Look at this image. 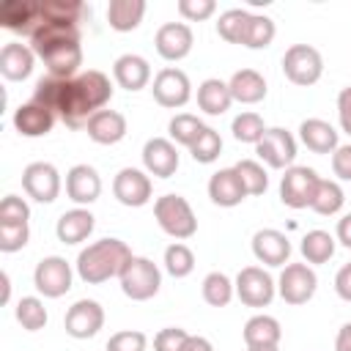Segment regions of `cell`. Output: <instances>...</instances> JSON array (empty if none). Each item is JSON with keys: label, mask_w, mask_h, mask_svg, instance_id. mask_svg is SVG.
I'll list each match as a JSON object with an SVG mask.
<instances>
[{"label": "cell", "mask_w": 351, "mask_h": 351, "mask_svg": "<svg viewBox=\"0 0 351 351\" xmlns=\"http://www.w3.org/2000/svg\"><path fill=\"white\" fill-rule=\"evenodd\" d=\"M110 99H112L110 77L96 69H88L71 80H60V77H49V74L41 77L36 82L30 101L47 107L66 126L80 129V126H88V121L99 110H104Z\"/></svg>", "instance_id": "cell-1"}, {"label": "cell", "mask_w": 351, "mask_h": 351, "mask_svg": "<svg viewBox=\"0 0 351 351\" xmlns=\"http://www.w3.org/2000/svg\"><path fill=\"white\" fill-rule=\"evenodd\" d=\"M30 49L44 60L49 77L71 80L82 66V47H80V27L69 22L41 19L30 36Z\"/></svg>", "instance_id": "cell-2"}, {"label": "cell", "mask_w": 351, "mask_h": 351, "mask_svg": "<svg viewBox=\"0 0 351 351\" xmlns=\"http://www.w3.org/2000/svg\"><path fill=\"white\" fill-rule=\"evenodd\" d=\"M129 258H132V250L126 247V241L99 239L77 255V274L82 282L99 285V282H107L110 277H121Z\"/></svg>", "instance_id": "cell-3"}, {"label": "cell", "mask_w": 351, "mask_h": 351, "mask_svg": "<svg viewBox=\"0 0 351 351\" xmlns=\"http://www.w3.org/2000/svg\"><path fill=\"white\" fill-rule=\"evenodd\" d=\"M154 217H156L159 228L178 241L192 239L197 233V217H195L192 206L186 203V197H181V195H162L154 203Z\"/></svg>", "instance_id": "cell-4"}, {"label": "cell", "mask_w": 351, "mask_h": 351, "mask_svg": "<svg viewBox=\"0 0 351 351\" xmlns=\"http://www.w3.org/2000/svg\"><path fill=\"white\" fill-rule=\"evenodd\" d=\"M118 280H121V291L132 302H145V299L156 296V291L162 285V274H159L156 263L148 258H137V255L129 258V263L123 266Z\"/></svg>", "instance_id": "cell-5"}, {"label": "cell", "mask_w": 351, "mask_h": 351, "mask_svg": "<svg viewBox=\"0 0 351 351\" xmlns=\"http://www.w3.org/2000/svg\"><path fill=\"white\" fill-rule=\"evenodd\" d=\"M282 74L293 85H302V88L315 85L321 80V74H324V58L310 44H293L282 55Z\"/></svg>", "instance_id": "cell-6"}, {"label": "cell", "mask_w": 351, "mask_h": 351, "mask_svg": "<svg viewBox=\"0 0 351 351\" xmlns=\"http://www.w3.org/2000/svg\"><path fill=\"white\" fill-rule=\"evenodd\" d=\"M318 173L313 167H302V165H291L285 170V176L280 178V200L288 208H310L315 189H318Z\"/></svg>", "instance_id": "cell-7"}, {"label": "cell", "mask_w": 351, "mask_h": 351, "mask_svg": "<svg viewBox=\"0 0 351 351\" xmlns=\"http://www.w3.org/2000/svg\"><path fill=\"white\" fill-rule=\"evenodd\" d=\"M33 285L47 299H58V296L71 291V266L60 255L41 258L36 263V271H33Z\"/></svg>", "instance_id": "cell-8"}, {"label": "cell", "mask_w": 351, "mask_h": 351, "mask_svg": "<svg viewBox=\"0 0 351 351\" xmlns=\"http://www.w3.org/2000/svg\"><path fill=\"white\" fill-rule=\"evenodd\" d=\"M315 288H318V277L307 263H288L277 282V291L288 304H307Z\"/></svg>", "instance_id": "cell-9"}, {"label": "cell", "mask_w": 351, "mask_h": 351, "mask_svg": "<svg viewBox=\"0 0 351 351\" xmlns=\"http://www.w3.org/2000/svg\"><path fill=\"white\" fill-rule=\"evenodd\" d=\"M255 154L274 170H288L293 165L296 156V140L288 129L282 126H271L266 129V134L261 137V143L255 145Z\"/></svg>", "instance_id": "cell-10"}, {"label": "cell", "mask_w": 351, "mask_h": 351, "mask_svg": "<svg viewBox=\"0 0 351 351\" xmlns=\"http://www.w3.org/2000/svg\"><path fill=\"white\" fill-rule=\"evenodd\" d=\"M274 280L261 266H244L236 277V296L247 307H266L274 299Z\"/></svg>", "instance_id": "cell-11"}, {"label": "cell", "mask_w": 351, "mask_h": 351, "mask_svg": "<svg viewBox=\"0 0 351 351\" xmlns=\"http://www.w3.org/2000/svg\"><path fill=\"white\" fill-rule=\"evenodd\" d=\"M22 189L38 203H52L60 195V173L49 162H30L22 173Z\"/></svg>", "instance_id": "cell-12"}, {"label": "cell", "mask_w": 351, "mask_h": 351, "mask_svg": "<svg viewBox=\"0 0 351 351\" xmlns=\"http://www.w3.org/2000/svg\"><path fill=\"white\" fill-rule=\"evenodd\" d=\"M154 99L156 104L167 107V110H176V107H184L192 96V85H189V77L181 71V69H162L156 77H154Z\"/></svg>", "instance_id": "cell-13"}, {"label": "cell", "mask_w": 351, "mask_h": 351, "mask_svg": "<svg viewBox=\"0 0 351 351\" xmlns=\"http://www.w3.org/2000/svg\"><path fill=\"white\" fill-rule=\"evenodd\" d=\"M63 326H66V332L71 337L88 340L104 326V310H101V304L96 299H80L66 310Z\"/></svg>", "instance_id": "cell-14"}, {"label": "cell", "mask_w": 351, "mask_h": 351, "mask_svg": "<svg viewBox=\"0 0 351 351\" xmlns=\"http://www.w3.org/2000/svg\"><path fill=\"white\" fill-rule=\"evenodd\" d=\"M112 195L121 206L140 208L151 200V178L137 167H123L112 181Z\"/></svg>", "instance_id": "cell-15"}, {"label": "cell", "mask_w": 351, "mask_h": 351, "mask_svg": "<svg viewBox=\"0 0 351 351\" xmlns=\"http://www.w3.org/2000/svg\"><path fill=\"white\" fill-rule=\"evenodd\" d=\"M154 44H156V52L165 58V60H181L192 52V44H195V36H192V27L184 25V22H165L156 36H154Z\"/></svg>", "instance_id": "cell-16"}, {"label": "cell", "mask_w": 351, "mask_h": 351, "mask_svg": "<svg viewBox=\"0 0 351 351\" xmlns=\"http://www.w3.org/2000/svg\"><path fill=\"white\" fill-rule=\"evenodd\" d=\"M143 165L156 178H170L178 170V151L165 137H151L143 145Z\"/></svg>", "instance_id": "cell-17"}, {"label": "cell", "mask_w": 351, "mask_h": 351, "mask_svg": "<svg viewBox=\"0 0 351 351\" xmlns=\"http://www.w3.org/2000/svg\"><path fill=\"white\" fill-rule=\"evenodd\" d=\"M66 195L77 206H90L101 195V178L90 165H74L66 173Z\"/></svg>", "instance_id": "cell-18"}, {"label": "cell", "mask_w": 351, "mask_h": 351, "mask_svg": "<svg viewBox=\"0 0 351 351\" xmlns=\"http://www.w3.org/2000/svg\"><path fill=\"white\" fill-rule=\"evenodd\" d=\"M252 255L266 266H282V263H288L291 241L285 233H280L274 228H263L252 236Z\"/></svg>", "instance_id": "cell-19"}, {"label": "cell", "mask_w": 351, "mask_h": 351, "mask_svg": "<svg viewBox=\"0 0 351 351\" xmlns=\"http://www.w3.org/2000/svg\"><path fill=\"white\" fill-rule=\"evenodd\" d=\"M208 197L222 206V208H233L239 206L244 197H247V189L236 173V167H225V170H217L211 178H208Z\"/></svg>", "instance_id": "cell-20"}, {"label": "cell", "mask_w": 351, "mask_h": 351, "mask_svg": "<svg viewBox=\"0 0 351 351\" xmlns=\"http://www.w3.org/2000/svg\"><path fill=\"white\" fill-rule=\"evenodd\" d=\"M33 63H36V52L27 47V44H19V41H11L0 49V74L11 82H22L30 77L33 71Z\"/></svg>", "instance_id": "cell-21"}, {"label": "cell", "mask_w": 351, "mask_h": 351, "mask_svg": "<svg viewBox=\"0 0 351 351\" xmlns=\"http://www.w3.org/2000/svg\"><path fill=\"white\" fill-rule=\"evenodd\" d=\"M112 77L123 90H143L151 82V66L145 58L126 52L112 63Z\"/></svg>", "instance_id": "cell-22"}, {"label": "cell", "mask_w": 351, "mask_h": 351, "mask_svg": "<svg viewBox=\"0 0 351 351\" xmlns=\"http://www.w3.org/2000/svg\"><path fill=\"white\" fill-rule=\"evenodd\" d=\"M52 126H55V115L36 101H27L14 110V129L22 137H44L47 132H52Z\"/></svg>", "instance_id": "cell-23"}, {"label": "cell", "mask_w": 351, "mask_h": 351, "mask_svg": "<svg viewBox=\"0 0 351 351\" xmlns=\"http://www.w3.org/2000/svg\"><path fill=\"white\" fill-rule=\"evenodd\" d=\"M85 132L99 145H115V143H121L126 137V118L121 112H115V110H99L88 121Z\"/></svg>", "instance_id": "cell-24"}, {"label": "cell", "mask_w": 351, "mask_h": 351, "mask_svg": "<svg viewBox=\"0 0 351 351\" xmlns=\"http://www.w3.org/2000/svg\"><path fill=\"white\" fill-rule=\"evenodd\" d=\"M299 137L302 143L313 151V154H335L337 151V132L332 123L321 121V118H307L299 126Z\"/></svg>", "instance_id": "cell-25"}, {"label": "cell", "mask_w": 351, "mask_h": 351, "mask_svg": "<svg viewBox=\"0 0 351 351\" xmlns=\"http://www.w3.org/2000/svg\"><path fill=\"white\" fill-rule=\"evenodd\" d=\"M93 225L96 222H93V214L88 208H71V211L60 214L55 233L63 244H80L93 233Z\"/></svg>", "instance_id": "cell-26"}, {"label": "cell", "mask_w": 351, "mask_h": 351, "mask_svg": "<svg viewBox=\"0 0 351 351\" xmlns=\"http://www.w3.org/2000/svg\"><path fill=\"white\" fill-rule=\"evenodd\" d=\"M38 19V3H25V0H8L0 8V22L8 30H16L22 36H33Z\"/></svg>", "instance_id": "cell-27"}, {"label": "cell", "mask_w": 351, "mask_h": 351, "mask_svg": "<svg viewBox=\"0 0 351 351\" xmlns=\"http://www.w3.org/2000/svg\"><path fill=\"white\" fill-rule=\"evenodd\" d=\"M228 88H230L233 101H241V104H258V101H263V96H266V80H263L255 69H241V71H236V74L230 77Z\"/></svg>", "instance_id": "cell-28"}, {"label": "cell", "mask_w": 351, "mask_h": 351, "mask_svg": "<svg viewBox=\"0 0 351 351\" xmlns=\"http://www.w3.org/2000/svg\"><path fill=\"white\" fill-rule=\"evenodd\" d=\"M230 104H233V96H230L228 82L211 77V80H203L197 85V107L206 115H222Z\"/></svg>", "instance_id": "cell-29"}, {"label": "cell", "mask_w": 351, "mask_h": 351, "mask_svg": "<svg viewBox=\"0 0 351 351\" xmlns=\"http://www.w3.org/2000/svg\"><path fill=\"white\" fill-rule=\"evenodd\" d=\"M145 3L143 0H110L107 5V22L118 33H129L143 22Z\"/></svg>", "instance_id": "cell-30"}, {"label": "cell", "mask_w": 351, "mask_h": 351, "mask_svg": "<svg viewBox=\"0 0 351 351\" xmlns=\"http://www.w3.org/2000/svg\"><path fill=\"white\" fill-rule=\"evenodd\" d=\"M280 337H282L280 321L271 318V315H252L244 324V343H247V348H252V346H280Z\"/></svg>", "instance_id": "cell-31"}, {"label": "cell", "mask_w": 351, "mask_h": 351, "mask_svg": "<svg viewBox=\"0 0 351 351\" xmlns=\"http://www.w3.org/2000/svg\"><path fill=\"white\" fill-rule=\"evenodd\" d=\"M38 16L52 19V22L80 25V19L85 16V5L80 0H41L38 3Z\"/></svg>", "instance_id": "cell-32"}, {"label": "cell", "mask_w": 351, "mask_h": 351, "mask_svg": "<svg viewBox=\"0 0 351 351\" xmlns=\"http://www.w3.org/2000/svg\"><path fill=\"white\" fill-rule=\"evenodd\" d=\"M274 33H277L274 19H269L263 14H250L244 36H241V44L247 49H263V47H269L274 41Z\"/></svg>", "instance_id": "cell-33"}, {"label": "cell", "mask_w": 351, "mask_h": 351, "mask_svg": "<svg viewBox=\"0 0 351 351\" xmlns=\"http://www.w3.org/2000/svg\"><path fill=\"white\" fill-rule=\"evenodd\" d=\"M343 203H346V195H343L340 184H337V181H326V178H321L310 208H313L315 214H321V217H332V214H337V211L343 208Z\"/></svg>", "instance_id": "cell-34"}, {"label": "cell", "mask_w": 351, "mask_h": 351, "mask_svg": "<svg viewBox=\"0 0 351 351\" xmlns=\"http://www.w3.org/2000/svg\"><path fill=\"white\" fill-rule=\"evenodd\" d=\"M302 255L307 263H326L335 255V236L326 230H310L302 239Z\"/></svg>", "instance_id": "cell-35"}, {"label": "cell", "mask_w": 351, "mask_h": 351, "mask_svg": "<svg viewBox=\"0 0 351 351\" xmlns=\"http://www.w3.org/2000/svg\"><path fill=\"white\" fill-rule=\"evenodd\" d=\"M167 129H170V137H173L176 143L192 148V143L203 134L206 123H203L197 115H192V112H178V115L170 118V126H167Z\"/></svg>", "instance_id": "cell-36"}, {"label": "cell", "mask_w": 351, "mask_h": 351, "mask_svg": "<svg viewBox=\"0 0 351 351\" xmlns=\"http://www.w3.org/2000/svg\"><path fill=\"white\" fill-rule=\"evenodd\" d=\"M233 291H236V285L222 271H208L203 280V299L211 307H225L233 299Z\"/></svg>", "instance_id": "cell-37"}, {"label": "cell", "mask_w": 351, "mask_h": 351, "mask_svg": "<svg viewBox=\"0 0 351 351\" xmlns=\"http://www.w3.org/2000/svg\"><path fill=\"white\" fill-rule=\"evenodd\" d=\"M230 132H233V137H236L239 143H252V145H258L261 137L266 134V123H263V118H261L258 112H239V115L233 118V123H230Z\"/></svg>", "instance_id": "cell-38"}, {"label": "cell", "mask_w": 351, "mask_h": 351, "mask_svg": "<svg viewBox=\"0 0 351 351\" xmlns=\"http://www.w3.org/2000/svg\"><path fill=\"white\" fill-rule=\"evenodd\" d=\"M247 19H250V11H244V8H228V11H222L219 14V22H217L219 38H225L228 44H241Z\"/></svg>", "instance_id": "cell-39"}, {"label": "cell", "mask_w": 351, "mask_h": 351, "mask_svg": "<svg viewBox=\"0 0 351 351\" xmlns=\"http://www.w3.org/2000/svg\"><path fill=\"white\" fill-rule=\"evenodd\" d=\"M165 269H167V274L176 277V280L192 274V269H195V252H192L186 244H181V241L170 244V247L165 250Z\"/></svg>", "instance_id": "cell-40"}, {"label": "cell", "mask_w": 351, "mask_h": 351, "mask_svg": "<svg viewBox=\"0 0 351 351\" xmlns=\"http://www.w3.org/2000/svg\"><path fill=\"white\" fill-rule=\"evenodd\" d=\"M16 321L22 324V329L27 332H38L47 326V310L44 302L38 296H22L16 304Z\"/></svg>", "instance_id": "cell-41"}, {"label": "cell", "mask_w": 351, "mask_h": 351, "mask_svg": "<svg viewBox=\"0 0 351 351\" xmlns=\"http://www.w3.org/2000/svg\"><path fill=\"white\" fill-rule=\"evenodd\" d=\"M236 173H239V178H241L247 195H263V192H266L269 176H266V170H263L261 162H255V159H241V162H236Z\"/></svg>", "instance_id": "cell-42"}, {"label": "cell", "mask_w": 351, "mask_h": 351, "mask_svg": "<svg viewBox=\"0 0 351 351\" xmlns=\"http://www.w3.org/2000/svg\"><path fill=\"white\" fill-rule=\"evenodd\" d=\"M189 154H192V159H195V162H200V165H211V162L222 154V137H219V132H217V129H211V126H206V129H203V134L192 143Z\"/></svg>", "instance_id": "cell-43"}, {"label": "cell", "mask_w": 351, "mask_h": 351, "mask_svg": "<svg viewBox=\"0 0 351 351\" xmlns=\"http://www.w3.org/2000/svg\"><path fill=\"white\" fill-rule=\"evenodd\" d=\"M30 208L19 195H5L0 203V225H27Z\"/></svg>", "instance_id": "cell-44"}, {"label": "cell", "mask_w": 351, "mask_h": 351, "mask_svg": "<svg viewBox=\"0 0 351 351\" xmlns=\"http://www.w3.org/2000/svg\"><path fill=\"white\" fill-rule=\"evenodd\" d=\"M148 346V337L137 329H123V332H115L110 340H107V351H145Z\"/></svg>", "instance_id": "cell-45"}, {"label": "cell", "mask_w": 351, "mask_h": 351, "mask_svg": "<svg viewBox=\"0 0 351 351\" xmlns=\"http://www.w3.org/2000/svg\"><path fill=\"white\" fill-rule=\"evenodd\" d=\"M30 228L27 225H0V252H16L27 244Z\"/></svg>", "instance_id": "cell-46"}, {"label": "cell", "mask_w": 351, "mask_h": 351, "mask_svg": "<svg viewBox=\"0 0 351 351\" xmlns=\"http://www.w3.org/2000/svg\"><path fill=\"white\" fill-rule=\"evenodd\" d=\"M186 337H189L186 329H181V326H165L154 337V351H181L184 343H186Z\"/></svg>", "instance_id": "cell-47"}, {"label": "cell", "mask_w": 351, "mask_h": 351, "mask_svg": "<svg viewBox=\"0 0 351 351\" xmlns=\"http://www.w3.org/2000/svg\"><path fill=\"white\" fill-rule=\"evenodd\" d=\"M217 11L214 0H178V14L189 22H203Z\"/></svg>", "instance_id": "cell-48"}, {"label": "cell", "mask_w": 351, "mask_h": 351, "mask_svg": "<svg viewBox=\"0 0 351 351\" xmlns=\"http://www.w3.org/2000/svg\"><path fill=\"white\" fill-rule=\"evenodd\" d=\"M332 170L340 181H351V145H337L332 154Z\"/></svg>", "instance_id": "cell-49"}, {"label": "cell", "mask_w": 351, "mask_h": 351, "mask_svg": "<svg viewBox=\"0 0 351 351\" xmlns=\"http://www.w3.org/2000/svg\"><path fill=\"white\" fill-rule=\"evenodd\" d=\"M337 118H340L343 132H348V134H351V85H348V88H343V90H340V96H337Z\"/></svg>", "instance_id": "cell-50"}, {"label": "cell", "mask_w": 351, "mask_h": 351, "mask_svg": "<svg viewBox=\"0 0 351 351\" xmlns=\"http://www.w3.org/2000/svg\"><path fill=\"white\" fill-rule=\"evenodd\" d=\"M335 291H337L340 299L351 302V263H346V266L337 271V277H335Z\"/></svg>", "instance_id": "cell-51"}, {"label": "cell", "mask_w": 351, "mask_h": 351, "mask_svg": "<svg viewBox=\"0 0 351 351\" xmlns=\"http://www.w3.org/2000/svg\"><path fill=\"white\" fill-rule=\"evenodd\" d=\"M181 351H214V346L206 337H200V335H189Z\"/></svg>", "instance_id": "cell-52"}, {"label": "cell", "mask_w": 351, "mask_h": 351, "mask_svg": "<svg viewBox=\"0 0 351 351\" xmlns=\"http://www.w3.org/2000/svg\"><path fill=\"white\" fill-rule=\"evenodd\" d=\"M337 241L351 250V214H346V217L337 222Z\"/></svg>", "instance_id": "cell-53"}, {"label": "cell", "mask_w": 351, "mask_h": 351, "mask_svg": "<svg viewBox=\"0 0 351 351\" xmlns=\"http://www.w3.org/2000/svg\"><path fill=\"white\" fill-rule=\"evenodd\" d=\"M335 351H351V321L340 326L337 340H335Z\"/></svg>", "instance_id": "cell-54"}, {"label": "cell", "mask_w": 351, "mask_h": 351, "mask_svg": "<svg viewBox=\"0 0 351 351\" xmlns=\"http://www.w3.org/2000/svg\"><path fill=\"white\" fill-rule=\"evenodd\" d=\"M0 282H3V296H0V302H8L11 285H8V274H5V271H0Z\"/></svg>", "instance_id": "cell-55"}, {"label": "cell", "mask_w": 351, "mask_h": 351, "mask_svg": "<svg viewBox=\"0 0 351 351\" xmlns=\"http://www.w3.org/2000/svg\"><path fill=\"white\" fill-rule=\"evenodd\" d=\"M247 351H280L277 346H252V348H247Z\"/></svg>", "instance_id": "cell-56"}]
</instances>
